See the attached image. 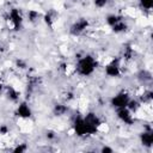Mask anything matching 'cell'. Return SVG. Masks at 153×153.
I'll return each instance as SVG.
<instances>
[{"instance_id": "cell-1", "label": "cell", "mask_w": 153, "mask_h": 153, "mask_svg": "<svg viewBox=\"0 0 153 153\" xmlns=\"http://www.w3.org/2000/svg\"><path fill=\"white\" fill-rule=\"evenodd\" d=\"M97 68V61L91 55H85L78 59L75 71L81 76H90Z\"/></svg>"}, {"instance_id": "cell-2", "label": "cell", "mask_w": 153, "mask_h": 153, "mask_svg": "<svg viewBox=\"0 0 153 153\" xmlns=\"http://www.w3.org/2000/svg\"><path fill=\"white\" fill-rule=\"evenodd\" d=\"M84 118V122L86 124V128H87V134L88 135H93L97 133L98 128L100 127L102 122L99 120V117L94 114V112H88L87 115H85Z\"/></svg>"}, {"instance_id": "cell-3", "label": "cell", "mask_w": 153, "mask_h": 153, "mask_svg": "<svg viewBox=\"0 0 153 153\" xmlns=\"http://www.w3.org/2000/svg\"><path fill=\"white\" fill-rule=\"evenodd\" d=\"M129 100H130V97L127 92H120L111 98L110 103L115 109H120V108H126Z\"/></svg>"}, {"instance_id": "cell-4", "label": "cell", "mask_w": 153, "mask_h": 153, "mask_svg": "<svg viewBox=\"0 0 153 153\" xmlns=\"http://www.w3.org/2000/svg\"><path fill=\"white\" fill-rule=\"evenodd\" d=\"M88 26V20L85 19V18H80L78 20H75L72 25H71V29H69V32L71 35L73 36H79L81 35Z\"/></svg>"}, {"instance_id": "cell-5", "label": "cell", "mask_w": 153, "mask_h": 153, "mask_svg": "<svg viewBox=\"0 0 153 153\" xmlns=\"http://www.w3.org/2000/svg\"><path fill=\"white\" fill-rule=\"evenodd\" d=\"M116 114H117V117L120 121H122L123 123L126 124H131L135 120L133 117V112L126 106V108H120V109H116Z\"/></svg>"}, {"instance_id": "cell-6", "label": "cell", "mask_w": 153, "mask_h": 153, "mask_svg": "<svg viewBox=\"0 0 153 153\" xmlns=\"http://www.w3.org/2000/svg\"><path fill=\"white\" fill-rule=\"evenodd\" d=\"M8 19L11 20L14 30H19L20 29V26L23 24V17H22V13H20V11L18 8H12L10 11Z\"/></svg>"}, {"instance_id": "cell-7", "label": "cell", "mask_w": 153, "mask_h": 153, "mask_svg": "<svg viewBox=\"0 0 153 153\" xmlns=\"http://www.w3.org/2000/svg\"><path fill=\"white\" fill-rule=\"evenodd\" d=\"M104 73L108 75V76H111V78H115V76H118L120 73H121V67H120V63H118V60H114L111 61L110 63H108L104 68Z\"/></svg>"}, {"instance_id": "cell-8", "label": "cell", "mask_w": 153, "mask_h": 153, "mask_svg": "<svg viewBox=\"0 0 153 153\" xmlns=\"http://www.w3.org/2000/svg\"><path fill=\"white\" fill-rule=\"evenodd\" d=\"M73 129H74V131H75V134L78 136H86V135H88L87 134V128H86V124H85L82 117H76L74 120Z\"/></svg>"}, {"instance_id": "cell-9", "label": "cell", "mask_w": 153, "mask_h": 153, "mask_svg": "<svg viewBox=\"0 0 153 153\" xmlns=\"http://www.w3.org/2000/svg\"><path fill=\"white\" fill-rule=\"evenodd\" d=\"M17 115L20 117V118H30L32 112H31V109L30 106L26 104V103H20L17 108Z\"/></svg>"}, {"instance_id": "cell-10", "label": "cell", "mask_w": 153, "mask_h": 153, "mask_svg": "<svg viewBox=\"0 0 153 153\" xmlns=\"http://www.w3.org/2000/svg\"><path fill=\"white\" fill-rule=\"evenodd\" d=\"M140 141L143 146L146 147H151L153 143V131L152 129H147L143 133L140 134Z\"/></svg>"}, {"instance_id": "cell-11", "label": "cell", "mask_w": 153, "mask_h": 153, "mask_svg": "<svg viewBox=\"0 0 153 153\" xmlns=\"http://www.w3.org/2000/svg\"><path fill=\"white\" fill-rule=\"evenodd\" d=\"M56 18H57V14H56V12H55L54 10L48 11V12H47V14L44 16V20H45L47 25H49V26H53V24L55 23Z\"/></svg>"}, {"instance_id": "cell-12", "label": "cell", "mask_w": 153, "mask_h": 153, "mask_svg": "<svg viewBox=\"0 0 153 153\" xmlns=\"http://www.w3.org/2000/svg\"><path fill=\"white\" fill-rule=\"evenodd\" d=\"M67 111H68V108L65 104H55L54 105V109H53V112H54L55 116H62Z\"/></svg>"}, {"instance_id": "cell-13", "label": "cell", "mask_w": 153, "mask_h": 153, "mask_svg": "<svg viewBox=\"0 0 153 153\" xmlns=\"http://www.w3.org/2000/svg\"><path fill=\"white\" fill-rule=\"evenodd\" d=\"M111 29H112L114 32H116V33H121V32H124V31L127 30V24L124 23L123 19H121V20L117 22L115 25H112Z\"/></svg>"}, {"instance_id": "cell-14", "label": "cell", "mask_w": 153, "mask_h": 153, "mask_svg": "<svg viewBox=\"0 0 153 153\" xmlns=\"http://www.w3.org/2000/svg\"><path fill=\"white\" fill-rule=\"evenodd\" d=\"M122 19V17H120V16H117V14H109L108 17H106V24L109 25V26H112V25H115L117 22H120Z\"/></svg>"}, {"instance_id": "cell-15", "label": "cell", "mask_w": 153, "mask_h": 153, "mask_svg": "<svg viewBox=\"0 0 153 153\" xmlns=\"http://www.w3.org/2000/svg\"><path fill=\"white\" fill-rule=\"evenodd\" d=\"M6 92H7V96H8L12 100H17V99H18V91L14 90L12 86H7V87H6Z\"/></svg>"}, {"instance_id": "cell-16", "label": "cell", "mask_w": 153, "mask_h": 153, "mask_svg": "<svg viewBox=\"0 0 153 153\" xmlns=\"http://www.w3.org/2000/svg\"><path fill=\"white\" fill-rule=\"evenodd\" d=\"M27 18H29L30 22L35 23L36 20H38V18H39V13H38L37 11H35V10H30V11L27 12Z\"/></svg>"}, {"instance_id": "cell-17", "label": "cell", "mask_w": 153, "mask_h": 153, "mask_svg": "<svg viewBox=\"0 0 153 153\" xmlns=\"http://www.w3.org/2000/svg\"><path fill=\"white\" fill-rule=\"evenodd\" d=\"M140 6L147 11L153 7V0H140Z\"/></svg>"}, {"instance_id": "cell-18", "label": "cell", "mask_w": 153, "mask_h": 153, "mask_svg": "<svg viewBox=\"0 0 153 153\" xmlns=\"http://www.w3.org/2000/svg\"><path fill=\"white\" fill-rule=\"evenodd\" d=\"M109 1H110V0H93V4H94L96 7L103 8V7H105V6L109 4Z\"/></svg>"}, {"instance_id": "cell-19", "label": "cell", "mask_w": 153, "mask_h": 153, "mask_svg": "<svg viewBox=\"0 0 153 153\" xmlns=\"http://www.w3.org/2000/svg\"><path fill=\"white\" fill-rule=\"evenodd\" d=\"M139 79L142 80V81H146V80H151V74L147 73L146 71H142L140 74H139Z\"/></svg>"}, {"instance_id": "cell-20", "label": "cell", "mask_w": 153, "mask_h": 153, "mask_svg": "<svg viewBox=\"0 0 153 153\" xmlns=\"http://www.w3.org/2000/svg\"><path fill=\"white\" fill-rule=\"evenodd\" d=\"M26 151V146L25 145H18L17 147H14L13 148V152H16V153H22V152H25Z\"/></svg>"}, {"instance_id": "cell-21", "label": "cell", "mask_w": 153, "mask_h": 153, "mask_svg": "<svg viewBox=\"0 0 153 153\" xmlns=\"http://www.w3.org/2000/svg\"><path fill=\"white\" fill-rule=\"evenodd\" d=\"M102 152H112V148H110V147H108V146H104V147L102 148Z\"/></svg>"}]
</instances>
